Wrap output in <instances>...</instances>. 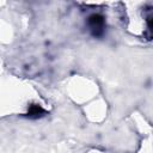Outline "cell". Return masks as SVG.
Returning <instances> with one entry per match:
<instances>
[{"label":"cell","mask_w":153,"mask_h":153,"mask_svg":"<svg viewBox=\"0 0 153 153\" xmlns=\"http://www.w3.org/2000/svg\"><path fill=\"white\" fill-rule=\"evenodd\" d=\"M88 26L91 29V32L93 36L99 37L104 32V18L100 14H92L88 17Z\"/></svg>","instance_id":"1"},{"label":"cell","mask_w":153,"mask_h":153,"mask_svg":"<svg viewBox=\"0 0 153 153\" xmlns=\"http://www.w3.org/2000/svg\"><path fill=\"white\" fill-rule=\"evenodd\" d=\"M44 114H45L44 109L41 108L39 105H36V104H32L27 110V116L31 118H38V117L43 116Z\"/></svg>","instance_id":"2"}]
</instances>
